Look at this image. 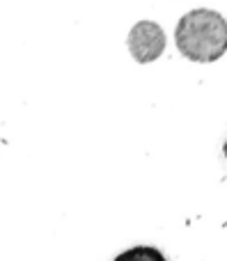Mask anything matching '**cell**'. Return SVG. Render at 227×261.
<instances>
[{"label":"cell","mask_w":227,"mask_h":261,"mask_svg":"<svg viewBox=\"0 0 227 261\" xmlns=\"http://www.w3.org/2000/svg\"><path fill=\"white\" fill-rule=\"evenodd\" d=\"M225 156H227V142H225Z\"/></svg>","instance_id":"obj_4"},{"label":"cell","mask_w":227,"mask_h":261,"mask_svg":"<svg viewBox=\"0 0 227 261\" xmlns=\"http://www.w3.org/2000/svg\"><path fill=\"white\" fill-rule=\"evenodd\" d=\"M165 48V35L156 23L140 21L133 25L129 35V50L138 62H152L156 60Z\"/></svg>","instance_id":"obj_2"},{"label":"cell","mask_w":227,"mask_h":261,"mask_svg":"<svg viewBox=\"0 0 227 261\" xmlns=\"http://www.w3.org/2000/svg\"><path fill=\"white\" fill-rule=\"evenodd\" d=\"M115 261H165V257L156 248L138 245V248H131V250H127V252H122Z\"/></svg>","instance_id":"obj_3"},{"label":"cell","mask_w":227,"mask_h":261,"mask_svg":"<svg viewBox=\"0 0 227 261\" xmlns=\"http://www.w3.org/2000/svg\"><path fill=\"white\" fill-rule=\"evenodd\" d=\"M174 39L184 58L193 62H214L227 50V23L218 12L193 9L182 16Z\"/></svg>","instance_id":"obj_1"}]
</instances>
